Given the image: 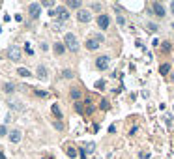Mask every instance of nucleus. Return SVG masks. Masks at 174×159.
<instances>
[{
    "mask_svg": "<svg viewBox=\"0 0 174 159\" xmlns=\"http://www.w3.org/2000/svg\"><path fill=\"white\" fill-rule=\"evenodd\" d=\"M64 43H66V47L71 51V53H77L79 51V41H77V36L75 34H66L64 36Z\"/></svg>",
    "mask_w": 174,
    "mask_h": 159,
    "instance_id": "obj_1",
    "label": "nucleus"
},
{
    "mask_svg": "<svg viewBox=\"0 0 174 159\" xmlns=\"http://www.w3.org/2000/svg\"><path fill=\"white\" fill-rule=\"evenodd\" d=\"M95 67H97L99 71H105L107 67H109V56H107V54L97 56V60H95Z\"/></svg>",
    "mask_w": 174,
    "mask_h": 159,
    "instance_id": "obj_2",
    "label": "nucleus"
},
{
    "mask_svg": "<svg viewBox=\"0 0 174 159\" xmlns=\"http://www.w3.org/2000/svg\"><path fill=\"white\" fill-rule=\"evenodd\" d=\"M39 11H41V4H39V2H32V4L28 6V13H30L32 19H38V17H39Z\"/></svg>",
    "mask_w": 174,
    "mask_h": 159,
    "instance_id": "obj_3",
    "label": "nucleus"
},
{
    "mask_svg": "<svg viewBox=\"0 0 174 159\" xmlns=\"http://www.w3.org/2000/svg\"><path fill=\"white\" fill-rule=\"evenodd\" d=\"M77 19H79V22H90V21H92V11H88V10H79V11H77Z\"/></svg>",
    "mask_w": 174,
    "mask_h": 159,
    "instance_id": "obj_4",
    "label": "nucleus"
},
{
    "mask_svg": "<svg viewBox=\"0 0 174 159\" xmlns=\"http://www.w3.org/2000/svg\"><path fill=\"white\" fill-rule=\"evenodd\" d=\"M109 25H111V17L109 15H99L97 17V26L101 28V30H107Z\"/></svg>",
    "mask_w": 174,
    "mask_h": 159,
    "instance_id": "obj_5",
    "label": "nucleus"
},
{
    "mask_svg": "<svg viewBox=\"0 0 174 159\" xmlns=\"http://www.w3.org/2000/svg\"><path fill=\"white\" fill-rule=\"evenodd\" d=\"M8 54H10V58H11L13 62H19V60L22 58V53H21V49H19V47H10Z\"/></svg>",
    "mask_w": 174,
    "mask_h": 159,
    "instance_id": "obj_6",
    "label": "nucleus"
},
{
    "mask_svg": "<svg viewBox=\"0 0 174 159\" xmlns=\"http://www.w3.org/2000/svg\"><path fill=\"white\" fill-rule=\"evenodd\" d=\"M21 139H22V133H21V129H13V131L10 133V141H11L13 144H19V142H21Z\"/></svg>",
    "mask_w": 174,
    "mask_h": 159,
    "instance_id": "obj_7",
    "label": "nucleus"
},
{
    "mask_svg": "<svg viewBox=\"0 0 174 159\" xmlns=\"http://www.w3.org/2000/svg\"><path fill=\"white\" fill-rule=\"evenodd\" d=\"M152 10H154V13H156L157 17H163V15H165V6H163L161 2H154V4H152Z\"/></svg>",
    "mask_w": 174,
    "mask_h": 159,
    "instance_id": "obj_8",
    "label": "nucleus"
},
{
    "mask_svg": "<svg viewBox=\"0 0 174 159\" xmlns=\"http://www.w3.org/2000/svg\"><path fill=\"white\" fill-rule=\"evenodd\" d=\"M56 15H58L60 21H67V19H69V13H67L66 8H56Z\"/></svg>",
    "mask_w": 174,
    "mask_h": 159,
    "instance_id": "obj_9",
    "label": "nucleus"
},
{
    "mask_svg": "<svg viewBox=\"0 0 174 159\" xmlns=\"http://www.w3.org/2000/svg\"><path fill=\"white\" fill-rule=\"evenodd\" d=\"M97 47H99V41H95V38H92V39H88V41H86V49L95 51Z\"/></svg>",
    "mask_w": 174,
    "mask_h": 159,
    "instance_id": "obj_10",
    "label": "nucleus"
},
{
    "mask_svg": "<svg viewBox=\"0 0 174 159\" xmlns=\"http://www.w3.org/2000/svg\"><path fill=\"white\" fill-rule=\"evenodd\" d=\"M38 77H39L41 81L47 79V70H45V66H38Z\"/></svg>",
    "mask_w": 174,
    "mask_h": 159,
    "instance_id": "obj_11",
    "label": "nucleus"
},
{
    "mask_svg": "<svg viewBox=\"0 0 174 159\" xmlns=\"http://www.w3.org/2000/svg\"><path fill=\"white\" fill-rule=\"evenodd\" d=\"M64 51H66V45L64 43H55V53L60 56V54H64Z\"/></svg>",
    "mask_w": 174,
    "mask_h": 159,
    "instance_id": "obj_12",
    "label": "nucleus"
},
{
    "mask_svg": "<svg viewBox=\"0 0 174 159\" xmlns=\"http://www.w3.org/2000/svg\"><path fill=\"white\" fill-rule=\"evenodd\" d=\"M168 71H170V64H161L159 73H161V75H168Z\"/></svg>",
    "mask_w": 174,
    "mask_h": 159,
    "instance_id": "obj_13",
    "label": "nucleus"
},
{
    "mask_svg": "<svg viewBox=\"0 0 174 159\" xmlns=\"http://www.w3.org/2000/svg\"><path fill=\"white\" fill-rule=\"evenodd\" d=\"M67 6H69V8H73V10H81V2H79V0H69Z\"/></svg>",
    "mask_w": 174,
    "mask_h": 159,
    "instance_id": "obj_14",
    "label": "nucleus"
},
{
    "mask_svg": "<svg viewBox=\"0 0 174 159\" xmlns=\"http://www.w3.org/2000/svg\"><path fill=\"white\" fill-rule=\"evenodd\" d=\"M17 73H19L21 77H30V71L26 70V67H19V70H17Z\"/></svg>",
    "mask_w": 174,
    "mask_h": 159,
    "instance_id": "obj_15",
    "label": "nucleus"
},
{
    "mask_svg": "<svg viewBox=\"0 0 174 159\" xmlns=\"http://www.w3.org/2000/svg\"><path fill=\"white\" fill-rule=\"evenodd\" d=\"M13 90H15V84H13V82H6V84H4V92L10 94V92H13Z\"/></svg>",
    "mask_w": 174,
    "mask_h": 159,
    "instance_id": "obj_16",
    "label": "nucleus"
},
{
    "mask_svg": "<svg viewBox=\"0 0 174 159\" xmlns=\"http://www.w3.org/2000/svg\"><path fill=\"white\" fill-rule=\"evenodd\" d=\"M71 97H73V99H79V97H81V90L73 88V90H71Z\"/></svg>",
    "mask_w": 174,
    "mask_h": 159,
    "instance_id": "obj_17",
    "label": "nucleus"
},
{
    "mask_svg": "<svg viewBox=\"0 0 174 159\" xmlns=\"http://www.w3.org/2000/svg\"><path fill=\"white\" fill-rule=\"evenodd\" d=\"M53 114H55L56 118H62V112H60V109H58V105H53Z\"/></svg>",
    "mask_w": 174,
    "mask_h": 159,
    "instance_id": "obj_18",
    "label": "nucleus"
},
{
    "mask_svg": "<svg viewBox=\"0 0 174 159\" xmlns=\"http://www.w3.org/2000/svg\"><path fill=\"white\" fill-rule=\"evenodd\" d=\"M62 77H66V79H73V71H71V70H64V71H62Z\"/></svg>",
    "mask_w": 174,
    "mask_h": 159,
    "instance_id": "obj_19",
    "label": "nucleus"
},
{
    "mask_svg": "<svg viewBox=\"0 0 174 159\" xmlns=\"http://www.w3.org/2000/svg\"><path fill=\"white\" fill-rule=\"evenodd\" d=\"M95 88H97V90H103V88H105V81H97V82H95Z\"/></svg>",
    "mask_w": 174,
    "mask_h": 159,
    "instance_id": "obj_20",
    "label": "nucleus"
},
{
    "mask_svg": "<svg viewBox=\"0 0 174 159\" xmlns=\"http://www.w3.org/2000/svg\"><path fill=\"white\" fill-rule=\"evenodd\" d=\"M67 155H69V157H75V155H77V150H75V148H67Z\"/></svg>",
    "mask_w": 174,
    "mask_h": 159,
    "instance_id": "obj_21",
    "label": "nucleus"
},
{
    "mask_svg": "<svg viewBox=\"0 0 174 159\" xmlns=\"http://www.w3.org/2000/svg\"><path fill=\"white\" fill-rule=\"evenodd\" d=\"M116 21H118V25H120V26H126V19H123L122 15H118V19H116Z\"/></svg>",
    "mask_w": 174,
    "mask_h": 159,
    "instance_id": "obj_22",
    "label": "nucleus"
},
{
    "mask_svg": "<svg viewBox=\"0 0 174 159\" xmlns=\"http://www.w3.org/2000/svg\"><path fill=\"white\" fill-rule=\"evenodd\" d=\"M99 107H101L103 110H107V109H109V101H107V99H101V105H99Z\"/></svg>",
    "mask_w": 174,
    "mask_h": 159,
    "instance_id": "obj_23",
    "label": "nucleus"
},
{
    "mask_svg": "<svg viewBox=\"0 0 174 159\" xmlns=\"http://www.w3.org/2000/svg\"><path fill=\"white\" fill-rule=\"evenodd\" d=\"M92 10L99 11V10H101V2H94V4H92Z\"/></svg>",
    "mask_w": 174,
    "mask_h": 159,
    "instance_id": "obj_24",
    "label": "nucleus"
},
{
    "mask_svg": "<svg viewBox=\"0 0 174 159\" xmlns=\"http://www.w3.org/2000/svg\"><path fill=\"white\" fill-rule=\"evenodd\" d=\"M53 0H45V2H41V6H47V8H53Z\"/></svg>",
    "mask_w": 174,
    "mask_h": 159,
    "instance_id": "obj_25",
    "label": "nucleus"
},
{
    "mask_svg": "<svg viewBox=\"0 0 174 159\" xmlns=\"http://www.w3.org/2000/svg\"><path fill=\"white\" fill-rule=\"evenodd\" d=\"M148 28H150L152 32H157V28H159V26H157V25H154V22H150V25H148Z\"/></svg>",
    "mask_w": 174,
    "mask_h": 159,
    "instance_id": "obj_26",
    "label": "nucleus"
},
{
    "mask_svg": "<svg viewBox=\"0 0 174 159\" xmlns=\"http://www.w3.org/2000/svg\"><path fill=\"white\" fill-rule=\"evenodd\" d=\"M8 131H6V125H0V137H4Z\"/></svg>",
    "mask_w": 174,
    "mask_h": 159,
    "instance_id": "obj_27",
    "label": "nucleus"
},
{
    "mask_svg": "<svg viewBox=\"0 0 174 159\" xmlns=\"http://www.w3.org/2000/svg\"><path fill=\"white\" fill-rule=\"evenodd\" d=\"M75 109H77V112H83V103L77 101V103H75Z\"/></svg>",
    "mask_w": 174,
    "mask_h": 159,
    "instance_id": "obj_28",
    "label": "nucleus"
},
{
    "mask_svg": "<svg viewBox=\"0 0 174 159\" xmlns=\"http://www.w3.org/2000/svg\"><path fill=\"white\" fill-rule=\"evenodd\" d=\"M94 146H95V144H86V150H84V152H92V150H94Z\"/></svg>",
    "mask_w": 174,
    "mask_h": 159,
    "instance_id": "obj_29",
    "label": "nucleus"
},
{
    "mask_svg": "<svg viewBox=\"0 0 174 159\" xmlns=\"http://www.w3.org/2000/svg\"><path fill=\"white\" fill-rule=\"evenodd\" d=\"M114 131H116V125H114V124H112V125H111V127H109V133H114Z\"/></svg>",
    "mask_w": 174,
    "mask_h": 159,
    "instance_id": "obj_30",
    "label": "nucleus"
},
{
    "mask_svg": "<svg viewBox=\"0 0 174 159\" xmlns=\"http://www.w3.org/2000/svg\"><path fill=\"white\" fill-rule=\"evenodd\" d=\"M81 159H86V153H84V150H81Z\"/></svg>",
    "mask_w": 174,
    "mask_h": 159,
    "instance_id": "obj_31",
    "label": "nucleus"
},
{
    "mask_svg": "<svg viewBox=\"0 0 174 159\" xmlns=\"http://www.w3.org/2000/svg\"><path fill=\"white\" fill-rule=\"evenodd\" d=\"M170 11L174 13V0H172V2H170Z\"/></svg>",
    "mask_w": 174,
    "mask_h": 159,
    "instance_id": "obj_32",
    "label": "nucleus"
},
{
    "mask_svg": "<svg viewBox=\"0 0 174 159\" xmlns=\"http://www.w3.org/2000/svg\"><path fill=\"white\" fill-rule=\"evenodd\" d=\"M170 79H172V82H174V73H172V77H170Z\"/></svg>",
    "mask_w": 174,
    "mask_h": 159,
    "instance_id": "obj_33",
    "label": "nucleus"
},
{
    "mask_svg": "<svg viewBox=\"0 0 174 159\" xmlns=\"http://www.w3.org/2000/svg\"><path fill=\"white\" fill-rule=\"evenodd\" d=\"M43 159H53V157H43Z\"/></svg>",
    "mask_w": 174,
    "mask_h": 159,
    "instance_id": "obj_34",
    "label": "nucleus"
},
{
    "mask_svg": "<svg viewBox=\"0 0 174 159\" xmlns=\"http://www.w3.org/2000/svg\"><path fill=\"white\" fill-rule=\"evenodd\" d=\"M172 28H174V25H172Z\"/></svg>",
    "mask_w": 174,
    "mask_h": 159,
    "instance_id": "obj_35",
    "label": "nucleus"
}]
</instances>
